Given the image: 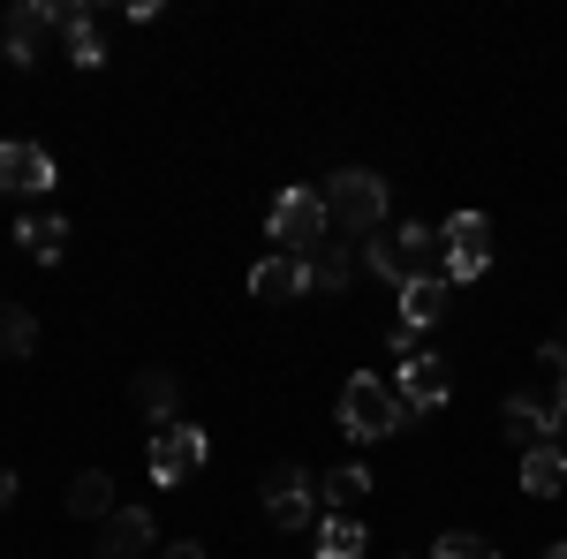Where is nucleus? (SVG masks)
I'll use <instances>...</instances> for the list:
<instances>
[{
  "label": "nucleus",
  "mask_w": 567,
  "mask_h": 559,
  "mask_svg": "<svg viewBox=\"0 0 567 559\" xmlns=\"http://www.w3.org/2000/svg\"><path fill=\"white\" fill-rule=\"evenodd\" d=\"M363 265L393 280V288H409V280H446V227H401L393 242H363Z\"/></svg>",
  "instance_id": "obj_1"
},
{
  "label": "nucleus",
  "mask_w": 567,
  "mask_h": 559,
  "mask_svg": "<svg viewBox=\"0 0 567 559\" xmlns=\"http://www.w3.org/2000/svg\"><path fill=\"white\" fill-rule=\"evenodd\" d=\"M386 197H393V182H386V174H371V167H341L326 189H318L326 219H333V227H349V235H379Z\"/></svg>",
  "instance_id": "obj_2"
},
{
  "label": "nucleus",
  "mask_w": 567,
  "mask_h": 559,
  "mask_svg": "<svg viewBox=\"0 0 567 559\" xmlns=\"http://www.w3.org/2000/svg\"><path fill=\"white\" fill-rule=\"evenodd\" d=\"M401 424H409V401L386 393V379H349L341 386V431L349 438H386Z\"/></svg>",
  "instance_id": "obj_3"
},
{
  "label": "nucleus",
  "mask_w": 567,
  "mask_h": 559,
  "mask_svg": "<svg viewBox=\"0 0 567 559\" xmlns=\"http://www.w3.org/2000/svg\"><path fill=\"white\" fill-rule=\"evenodd\" d=\"M326 205H318V189H288V197H272V242H280V258H310L318 242H326Z\"/></svg>",
  "instance_id": "obj_4"
},
{
  "label": "nucleus",
  "mask_w": 567,
  "mask_h": 559,
  "mask_svg": "<svg viewBox=\"0 0 567 559\" xmlns=\"http://www.w3.org/2000/svg\"><path fill=\"white\" fill-rule=\"evenodd\" d=\"M258 491H265L272 529H310V521H318V484H310L296 462H272V469L258 476Z\"/></svg>",
  "instance_id": "obj_5"
},
{
  "label": "nucleus",
  "mask_w": 567,
  "mask_h": 559,
  "mask_svg": "<svg viewBox=\"0 0 567 559\" xmlns=\"http://www.w3.org/2000/svg\"><path fill=\"white\" fill-rule=\"evenodd\" d=\"M205 424H159L152 438V484H189V476L205 469Z\"/></svg>",
  "instance_id": "obj_6"
},
{
  "label": "nucleus",
  "mask_w": 567,
  "mask_h": 559,
  "mask_svg": "<svg viewBox=\"0 0 567 559\" xmlns=\"http://www.w3.org/2000/svg\"><path fill=\"white\" fill-rule=\"evenodd\" d=\"M61 23H69L61 0H16V8H8V61L31 69V61H39V39H45V31H61Z\"/></svg>",
  "instance_id": "obj_7"
},
{
  "label": "nucleus",
  "mask_w": 567,
  "mask_h": 559,
  "mask_svg": "<svg viewBox=\"0 0 567 559\" xmlns=\"http://www.w3.org/2000/svg\"><path fill=\"white\" fill-rule=\"evenodd\" d=\"M484 265H492V219L454 213L446 219V280H477Z\"/></svg>",
  "instance_id": "obj_8"
},
{
  "label": "nucleus",
  "mask_w": 567,
  "mask_h": 559,
  "mask_svg": "<svg viewBox=\"0 0 567 559\" xmlns=\"http://www.w3.org/2000/svg\"><path fill=\"white\" fill-rule=\"evenodd\" d=\"M0 189H8V197H45V189H53V152L8 136V144H0Z\"/></svg>",
  "instance_id": "obj_9"
},
{
  "label": "nucleus",
  "mask_w": 567,
  "mask_h": 559,
  "mask_svg": "<svg viewBox=\"0 0 567 559\" xmlns=\"http://www.w3.org/2000/svg\"><path fill=\"white\" fill-rule=\"evenodd\" d=\"M152 545H159V529H152L144 507H114L106 529H99V559H144Z\"/></svg>",
  "instance_id": "obj_10"
},
{
  "label": "nucleus",
  "mask_w": 567,
  "mask_h": 559,
  "mask_svg": "<svg viewBox=\"0 0 567 559\" xmlns=\"http://www.w3.org/2000/svg\"><path fill=\"white\" fill-rule=\"evenodd\" d=\"M499 424H507V446H553V424H560V416H553V408H545V401H529V393H507V408H499Z\"/></svg>",
  "instance_id": "obj_11"
},
{
  "label": "nucleus",
  "mask_w": 567,
  "mask_h": 559,
  "mask_svg": "<svg viewBox=\"0 0 567 559\" xmlns=\"http://www.w3.org/2000/svg\"><path fill=\"white\" fill-rule=\"evenodd\" d=\"M446 386H454V379H446V355H409V363H401V401H409V408H439Z\"/></svg>",
  "instance_id": "obj_12"
},
{
  "label": "nucleus",
  "mask_w": 567,
  "mask_h": 559,
  "mask_svg": "<svg viewBox=\"0 0 567 559\" xmlns=\"http://www.w3.org/2000/svg\"><path fill=\"white\" fill-rule=\"evenodd\" d=\"M523 491L529 499H560L567 491V446H529L523 454Z\"/></svg>",
  "instance_id": "obj_13"
},
{
  "label": "nucleus",
  "mask_w": 567,
  "mask_h": 559,
  "mask_svg": "<svg viewBox=\"0 0 567 559\" xmlns=\"http://www.w3.org/2000/svg\"><path fill=\"white\" fill-rule=\"evenodd\" d=\"M16 242H23V258L53 265V258H61V242H69V219H61V213H23V219H16Z\"/></svg>",
  "instance_id": "obj_14"
},
{
  "label": "nucleus",
  "mask_w": 567,
  "mask_h": 559,
  "mask_svg": "<svg viewBox=\"0 0 567 559\" xmlns=\"http://www.w3.org/2000/svg\"><path fill=\"white\" fill-rule=\"evenodd\" d=\"M250 296H258V302H296V296H310V288H303V258H265L258 272H250Z\"/></svg>",
  "instance_id": "obj_15"
},
{
  "label": "nucleus",
  "mask_w": 567,
  "mask_h": 559,
  "mask_svg": "<svg viewBox=\"0 0 567 559\" xmlns=\"http://www.w3.org/2000/svg\"><path fill=\"white\" fill-rule=\"evenodd\" d=\"M349 272H355L349 242H318V250L303 258V288H326V296H341V288H349Z\"/></svg>",
  "instance_id": "obj_16"
},
{
  "label": "nucleus",
  "mask_w": 567,
  "mask_h": 559,
  "mask_svg": "<svg viewBox=\"0 0 567 559\" xmlns=\"http://www.w3.org/2000/svg\"><path fill=\"white\" fill-rule=\"evenodd\" d=\"M69 515H76V521H106V515H114V476L84 469L76 484H69Z\"/></svg>",
  "instance_id": "obj_17"
},
{
  "label": "nucleus",
  "mask_w": 567,
  "mask_h": 559,
  "mask_svg": "<svg viewBox=\"0 0 567 559\" xmlns=\"http://www.w3.org/2000/svg\"><path fill=\"white\" fill-rule=\"evenodd\" d=\"M439 318H446V280H409V288H401V325L424 333Z\"/></svg>",
  "instance_id": "obj_18"
},
{
  "label": "nucleus",
  "mask_w": 567,
  "mask_h": 559,
  "mask_svg": "<svg viewBox=\"0 0 567 559\" xmlns=\"http://www.w3.org/2000/svg\"><path fill=\"white\" fill-rule=\"evenodd\" d=\"M363 545H371V537H363L355 515H326L318 521V559H363Z\"/></svg>",
  "instance_id": "obj_19"
},
{
  "label": "nucleus",
  "mask_w": 567,
  "mask_h": 559,
  "mask_svg": "<svg viewBox=\"0 0 567 559\" xmlns=\"http://www.w3.org/2000/svg\"><path fill=\"white\" fill-rule=\"evenodd\" d=\"M318 499H326V515H349V507H363V499H371V469H333L326 476V484H318Z\"/></svg>",
  "instance_id": "obj_20"
},
{
  "label": "nucleus",
  "mask_w": 567,
  "mask_h": 559,
  "mask_svg": "<svg viewBox=\"0 0 567 559\" xmlns=\"http://www.w3.org/2000/svg\"><path fill=\"white\" fill-rule=\"evenodd\" d=\"M61 31H69V61H76V69H99V61H106V39H99V15H84V8H69V23H61Z\"/></svg>",
  "instance_id": "obj_21"
},
{
  "label": "nucleus",
  "mask_w": 567,
  "mask_h": 559,
  "mask_svg": "<svg viewBox=\"0 0 567 559\" xmlns=\"http://www.w3.org/2000/svg\"><path fill=\"white\" fill-rule=\"evenodd\" d=\"M39 348V318L23 302H0V355H31Z\"/></svg>",
  "instance_id": "obj_22"
},
{
  "label": "nucleus",
  "mask_w": 567,
  "mask_h": 559,
  "mask_svg": "<svg viewBox=\"0 0 567 559\" xmlns=\"http://www.w3.org/2000/svg\"><path fill=\"white\" fill-rule=\"evenodd\" d=\"M130 393H136V408H152L159 424H175V401H182V386L167 379V371H144V379H136Z\"/></svg>",
  "instance_id": "obj_23"
},
{
  "label": "nucleus",
  "mask_w": 567,
  "mask_h": 559,
  "mask_svg": "<svg viewBox=\"0 0 567 559\" xmlns=\"http://www.w3.org/2000/svg\"><path fill=\"white\" fill-rule=\"evenodd\" d=\"M432 559H499V552H492L484 537H470V529H446V537L432 545Z\"/></svg>",
  "instance_id": "obj_24"
},
{
  "label": "nucleus",
  "mask_w": 567,
  "mask_h": 559,
  "mask_svg": "<svg viewBox=\"0 0 567 559\" xmlns=\"http://www.w3.org/2000/svg\"><path fill=\"white\" fill-rule=\"evenodd\" d=\"M537 363H553V371H567V325H560V333H553L545 348H537Z\"/></svg>",
  "instance_id": "obj_25"
},
{
  "label": "nucleus",
  "mask_w": 567,
  "mask_h": 559,
  "mask_svg": "<svg viewBox=\"0 0 567 559\" xmlns=\"http://www.w3.org/2000/svg\"><path fill=\"white\" fill-rule=\"evenodd\" d=\"M553 416L567 424V371H560V393H553Z\"/></svg>",
  "instance_id": "obj_26"
},
{
  "label": "nucleus",
  "mask_w": 567,
  "mask_h": 559,
  "mask_svg": "<svg viewBox=\"0 0 567 559\" xmlns=\"http://www.w3.org/2000/svg\"><path fill=\"white\" fill-rule=\"evenodd\" d=\"M167 559H205V545H175V552H167Z\"/></svg>",
  "instance_id": "obj_27"
},
{
  "label": "nucleus",
  "mask_w": 567,
  "mask_h": 559,
  "mask_svg": "<svg viewBox=\"0 0 567 559\" xmlns=\"http://www.w3.org/2000/svg\"><path fill=\"white\" fill-rule=\"evenodd\" d=\"M8 499H16V476H8V469H0V507H8Z\"/></svg>",
  "instance_id": "obj_28"
},
{
  "label": "nucleus",
  "mask_w": 567,
  "mask_h": 559,
  "mask_svg": "<svg viewBox=\"0 0 567 559\" xmlns=\"http://www.w3.org/2000/svg\"><path fill=\"white\" fill-rule=\"evenodd\" d=\"M537 559H567V537H560V545H545V552H537Z\"/></svg>",
  "instance_id": "obj_29"
}]
</instances>
